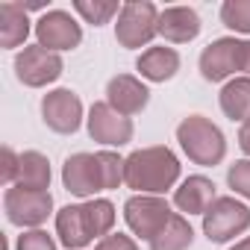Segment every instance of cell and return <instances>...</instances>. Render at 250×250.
Returning <instances> with one entry per match:
<instances>
[{"label": "cell", "instance_id": "obj_21", "mask_svg": "<svg viewBox=\"0 0 250 250\" xmlns=\"http://www.w3.org/2000/svg\"><path fill=\"white\" fill-rule=\"evenodd\" d=\"M194 241V229L183 215H174L168 227L150 241V250H188Z\"/></svg>", "mask_w": 250, "mask_h": 250}, {"label": "cell", "instance_id": "obj_26", "mask_svg": "<svg viewBox=\"0 0 250 250\" xmlns=\"http://www.w3.org/2000/svg\"><path fill=\"white\" fill-rule=\"evenodd\" d=\"M227 183H229V188H232L235 194H241V197L250 200V159L232 162L229 171H227Z\"/></svg>", "mask_w": 250, "mask_h": 250}, {"label": "cell", "instance_id": "obj_24", "mask_svg": "<svg viewBox=\"0 0 250 250\" xmlns=\"http://www.w3.org/2000/svg\"><path fill=\"white\" fill-rule=\"evenodd\" d=\"M221 21L224 27L250 36V0H227L221 6Z\"/></svg>", "mask_w": 250, "mask_h": 250}, {"label": "cell", "instance_id": "obj_13", "mask_svg": "<svg viewBox=\"0 0 250 250\" xmlns=\"http://www.w3.org/2000/svg\"><path fill=\"white\" fill-rule=\"evenodd\" d=\"M147 100H150L147 85L139 77H133V74H118L106 85V103L112 109H118L121 115H127V118L130 115H139L147 106Z\"/></svg>", "mask_w": 250, "mask_h": 250}, {"label": "cell", "instance_id": "obj_8", "mask_svg": "<svg viewBox=\"0 0 250 250\" xmlns=\"http://www.w3.org/2000/svg\"><path fill=\"white\" fill-rule=\"evenodd\" d=\"M42 118H44V124L53 133L71 136V133L80 130V124H83V100L71 88L47 91L44 100H42Z\"/></svg>", "mask_w": 250, "mask_h": 250}, {"label": "cell", "instance_id": "obj_6", "mask_svg": "<svg viewBox=\"0 0 250 250\" xmlns=\"http://www.w3.org/2000/svg\"><path fill=\"white\" fill-rule=\"evenodd\" d=\"M3 209H6L9 224L39 229L47 221V215L53 212V197L50 191H33V188L12 186L3 194Z\"/></svg>", "mask_w": 250, "mask_h": 250}, {"label": "cell", "instance_id": "obj_25", "mask_svg": "<svg viewBox=\"0 0 250 250\" xmlns=\"http://www.w3.org/2000/svg\"><path fill=\"white\" fill-rule=\"evenodd\" d=\"M97 159H100V171H103V188L106 191L118 188L124 183V159L118 153H112V150H100Z\"/></svg>", "mask_w": 250, "mask_h": 250}, {"label": "cell", "instance_id": "obj_30", "mask_svg": "<svg viewBox=\"0 0 250 250\" xmlns=\"http://www.w3.org/2000/svg\"><path fill=\"white\" fill-rule=\"evenodd\" d=\"M238 147L250 156V121L241 124V130H238Z\"/></svg>", "mask_w": 250, "mask_h": 250}, {"label": "cell", "instance_id": "obj_1", "mask_svg": "<svg viewBox=\"0 0 250 250\" xmlns=\"http://www.w3.org/2000/svg\"><path fill=\"white\" fill-rule=\"evenodd\" d=\"M177 180H180V159L165 145L133 150L124 159V183L139 194H162L174 188Z\"/></svg>", "mask_w": 250, "mask_h": 250}, {"label": "cell", "instance_id": "obj_23", "mask_svg": "<svg viewBox=\"0 0 250 250\" xmlns=\"http://www.w3.org/2000/svg\"><path fill=\"white\" fill-rule=\"evenodd\" d=\"M74 9L85 18V24H94V27H100V24H109V18L112 15H121V6L118 3H106V0H74Z\"/></svg>", "mask_w": 250, "mask_h": 250}, {"label": "cell", "instance_id": "obj_22", "mask_svg": "<svg viewBox=\"0 0 250 250\" xmlns=\"http://www.w3.org/2000/svg\"><path fill=\"white\" fill-rule=\"evenodd\" d=\"M85 212H88V224H91V232L94 238L97 235H109V229L115 227V206L103 197H94L85 203Z\"/></svg>", "mask_w": 250, "mask_h": 250}, {"label": "cell", "instance_id": "obj_4", "mask_svg": "<svg viewBox=\"0 0 250 250\" xmlns=\"http://www.w3.org/2000/svg\"><path fill=\"white\" fill-rule=\"evenodd\" d=\"M124 218H127V227L139 238L153 241L168 227L174 212H171L168 200H162L159 194H133L127 203H124Z\"/></svg>", "mask_w": 250, "mask_h": 250}, {"label": "cell", "instance_id": "obj_20", "mask_svg": "<svg viewBox=\"0 0 250 250\" xmlns=\"http://www.w3.org/2000/svg\"><path fill=\"white\" fill-rule=\"evenodd\" d=\"M15 186L33 188V191H47L50 188V162H47V156L39 153V150L21 153V171H18Z\"/></svg>", "mask_w": 250, "mask_h": 250}, {"label": "cell", "instance_id": "obj_18", "mask_svg": "<svg viewBox=\"0 0 250 250\" xmlns=\"http://www.w3.org/2000/svg\"><path fill=\"white\" fill-rule=\"evenodd\" d=\"M30 36V18L21 3H0V44L18 47Z\"/></svg>", "mask_w": 250, "mask_h": 250}, {"label": "cell", "instance_id": "obj_14", "mask_svg": "<svg viewBox=\"0 0 250 250\" xmlns=\"http://www.w3.org/2000/svg\"><path fill=\"white\" fill-rule=\"evenodd\" d=\"M200 33V15L188 6H168L159 12V36L171 44H186L197 39Z\"/></svg>", "mask_w": 250, "mask_h": 250}, {"label": "cell", "instance_id": "obj_3", "mask_svg": "<svg viewBox=\"0 0 250 250\" xmlns=\"http://www.w3.org/2000/svg\"><path fill=\"white\" fill-rule=\"evenodd\" d=\"M156 33H159V9L150 0L121 6L118 24H115V39H118L121 47H130V50L147 47Z\"/></svg>", "mask_w": 250, "mask_h": 250}, {"label": "cell", "instance_id": "obj_12", "mask_svg": "<svg viewBox=\"0 0 250 250\" xmlns=\"http://www.w3.org/2000/svg\"><path fill=\"white\" fill-rule=\"evenodd\" d=\"M241 50H244V42H238V39H215L209 47H203V53H200L203 80L221 83L229 74L241 71Z\"/></svg>", "mask_w": 250, "mask_h": 250}, {"label": "cell", "instance_id": "obj_9", "mask_svg": "<svg viewBox=\"0 0 250 250\" xmlns=\"http://www.w3.org/2000/svg\"><path fill=\"white\" fill-rule=\"evenodd\" d=\"M88 136L100 145L121 147L133 142V121L127 115H121L118 109H112L106 100H100L88 109Z\"/></svg>", "mask_w": 250, "mask_h": 250}, {"label": "cell", "instance_id": "obj_15", "mask_svg": "<svg viewBox=\"0 0 250 250\" xmlns=\"http://www.w3.org/2000/svg\"><path fill=\"white\" fill-rule=\"evenodd\" d=\"M215 200H218L215 183L209 177H200V174L183 180V186L174 191V206L180 212H188V215H206Z\"/></svg>", "mask_w": 250, "mask_h": 250}, {"label": "cell", "instance_id": "obj_32", "mask_svg": "<svg viewBox=\"0 0 250 250\" xmlns=\"http://www.w3.org/2000/svg\"><path fill=\"white\" fill-rule=\"evenodd\" d=\"M229 250H250V235H247V238H241L238 244H232Z\"/></svg>", "mask_w": 250, "mask_h": 250}, {"label": "cell", "instance_id": "obj_29", "mask_svg": "<svg viewBox=\"0 0 250 250\" xmlns=\"http://www.w3.org/2000/svg\"><path fill=\"white\" fill-rule=\"evenodd\" d=\"M94 250H139V244L130 238V235H124V232H109L97 241Z\"/></svg>", "mask_w": 250, "mask_h": 250}, {"label": "cell", "instance_id": "obj_17", "mask_svg": "<svg viewBox=\"0 0 250 250\" xmlns=\"http://www.w3.org/2000/svg\"><path fill=\"white\" fill-rule=\"evenodd\" d=\"M139 71H142V77L145 80H150V83H165V80H171L177 71H180V53L174 50V47H147L142 56H139V65H136Z\"/></svg>", "mask_w": 250, "mask_h": 250}, {"label": "cell", "instance_id": "obj_27", "mask_svg": "<svg viewBox=\"0 0 250 250\" xmlns=\"http://www.w3.org/2000/svg\"><path fill=\"white\" fill-rule=\"evenodd\" d=\"M15 250H56V241L44 229H30V232L18 235Z\"/></svg>", "mask_w": 250, "mask_h": 250}, {"label": "cell", "instance_id": "obj_28", "mask_svg": "<svg viewBox=\"0 0 250 250\" xmlns=\"http://www.w3.org/2000/svg\"><path fill=\"white\" fill-rule=\"evenodd\" d=\"M18 171H21V153H15L12 147H3V168H0V180L6 186L18 183Z\"/></svg>", "mask_w": 250, "mask_h": 250}, {"label": "cell", "instance_id": "obj_10", "mask_svg": "<svg viewBox=\"0 0 250 250\" xmlns=\"http://www.w3.org/2000/svg\"><path fill=\"white\" fill-rule=\"evenodd\" d=\"M62 183L77 197H94L103 188V171L97 153H74L62 165Z\"/></svg>", "mask_w": 250, "mask_h": 250}, {"label": "cell", "instance_id": "obj_5", "mask_svg": "<svg viewBox=\"0 0 250 250\" xmlns=\"http://www.w3.org/2000/svg\"><path fill=\"white\" fill-rule=\"evenodd\" d=\"M250 227V209L235 197H218L203 215V232L209 241L224 244Z\"/></svg>", "mask_w": 250, "mask_h": 250}, {"label": "cell", "instance_id": "obj_2", "mask_svg": "<svg viewBox=\"0 0 250 250\" xmlns=\"http://www.w3.org/2000/svg\"><path fill=\"white\" fill-rule=\"evenodd\" d=\"M177 142L194 165H218L227 156V139L203 115H188L177 127Z\"/></svg>", "mask_w": 250, "mask_h": 250}, {"label": "cell", "instance_id": "obj_19", "mask_svg": "<svg viewBox=\"0 0 250 250\" xmlns=\"http://www.w3.org/2000/svg\"><path fill=\"white\" fill-rule=\"evenodd\" d=\"M221 112L229 121H250V77H235L221 88Z\"/></svg>", "mask_w": 250, "mask_h": 250}, {"label": "cell", "instance_id": "obj_7", "mask_svg": "<svg viewBox=\"0 0 250 250\" xmlns=\"http://www.w3.org/2000/svg\"><path fill=\"white\" fill-rule=\"evenodd\" d=\"M62 56L53 53V50H44L42 44H33V47H24L18 56H15V77L30 85V88H42V85H50L62 77Z\"/></svg>", "mask_w": 250, "mask_h": 250}, {"label": "cell", "instance_id": "obj_16", "mask_svg": "<svg viewBox=\"0 0 250 250\" xmlns=\"http://www.w3.org/2000/svg\"><path fill=\"white\" fill-rule=\"evenodd\" d=\"M56 232H59V241H62L68 250H80V247H85V244L94 238L91 224H88L85 203L59 209V215H56Z\"/></svg>", "mask_w": 250, "mask_h": 250}, {"label": "cell", "instance_id": "obj_11", "mask_svg": "<svg viewBox=\"0 0 250 250\" xmlns=\"http://www.w3.org/2000/svg\"><path fill=\"white\" fill-rule=\"evenodd\" d=\"M36 39L44 50H53V53L56 50H74L83 42V30L68 12L53 9L36 21Z\"/></svg>", "mask_w": 250, "mask_h": 250}, {"label": "cell", "instance_id": "obj_31", "mask_svg": "<svg viewBox=\"0 0 250 250\" xmlns=\"http://www.w3.org/2000/svg\"><path fill=\"white\" fill-rule=\"evenodd\" d=\"M241 71L250 77V42H244V50H241Z\"/></svg>", "mask_w": 250, "mask_h": 250}]
</instances>
